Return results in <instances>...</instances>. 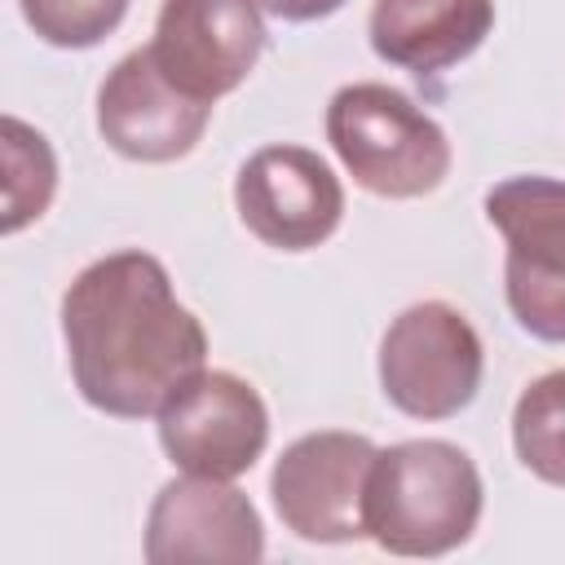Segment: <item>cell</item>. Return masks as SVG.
Masks as SVG:
<instances>
[{
    "instance_id": "obj_1",
    "label": "cell",
    "mask_w": 565,
    "mask_h": 565,
    "mask_svg": "<svg viewBox=\"0 0 565 565\" xmlns=\"http://www.w3.org/2000/svg\"><path fill=\"white\" fill-rule=\"evenodd\" d=\"M62 344L75 393L115 419H146L207 366V331L177 300L159 256L124 247L62 291Z\"/></svg>"
},
{
    "instance_id": "obj_2",
    "label": "cell",
    "mask_w": 565,
    "mask_h": 565,
    "mask_svg": "<svg viewBox=\"0 0 565 565\" xmlns=\"http://www.w3.org/2000/svg\"><path fill=\"white\" fill-rule=\"evenodd\" d=\"M486 486L472 455L441 437L375 450L366 477V539L393 556H446L481 521Z\"/></svg>"
},
{
    "instance_id": "obj_3",
    "label": "cell",
    "mask_w": 565,
    "mask_h": 565,
    "mask_svg": "<svg viewBox=\"0 0 565 565\" xmlns=\"http://www.w3.org/2000/svg\"><path fill=\"white\" fill-rule=\"evenodd\" d=\"M327 141L344 172L380 199H424L450 177V137L402 88L358 79L327 102Z\"/></svg>"
},
{
    "instance_id": "obj_4",
    "label": "cell",
    "mask_w": 565,
    "mask_h": 565,
    "mask_svg": "<svg viewBox=\"0 0 565 565\" xmlns=\"http://www.w3.org/2000/svg\"><path fill=\"white\" fill-rule=\"evenodd\" d=\"M486 221L503 234V296L516 327L565 344V181L508 177L486 190Z\"/></svg>"
},
{
    "instance_id": "obj_5",
    "label": "cell",
    "mask_w": 565,
    "mask_h": 565,
    "mask_svg": "<svg viewBox=\"0 0 565 565\" xmlns=\"http://www.w3.org/2000/svg\"><path fill=\"white\" fill-rule=\"evenodd\" d=\"M481 371V335L446 300L406 305L380 340V388L411 419H450L468 411Z\"/></svg>"
},
{
    "instance_id": "obj_6",
    "label": "cell",
    "mask_w": 565,
    "mask_h": 565,
    "mask_svg": "<svg viewBox=\"0 0 565 565\" xmlns=\"http://www.w3.org/2000/svg\"><path fill=\"white\" fill-rule=\"evenodd\" d=\"M375 441L349 428H322L296 437L269 472V499L278 521L305 543H358L366 539V477Z\"/></svg>"
},
{
    "instance_id": "obj_7",
    "label": "cell",
    "mask_w": 565,
    "mask_h": 565,
    "mask_svg": "<svg viewBox=\"0 0 565 565\" xmlns=\"http://www.w3.org/2000/svg\"><path fill=\"white\" fill-rule=\"evenodd\" d=\"M159 446L172 468L234 481L269 446V406L234 371H194L159 406Z\"/></svg>"
},
{
    "instance_id": "obj_8",
    "label": "cell",
    "mask_w": 565,
    "mask_h": 565,
    "mask_svg": "<svg viewBox=\"0 0 565 565\" xmlns=\"http://www.w3.org/2000/svg\"><path fill=\"white\" fill-rule=\"evenodd\" d=\"M260 13V0H163L146 49L168 84L216 106L265 53Z\"/></svg>"
},
{
    "instance_id": "obj_9",
    "label": "cell",
    "mask_w": 565,
    "mask_h": 565,
    "mask_svg": "<svg viewBox=\"0 0 565 565\" xmlns=\"http://www.w3.org/2000/svg\"><path fill=\"white\" fill-rule=\"evenodd\" d=\"M234 207L247 234L274 252H313L344 221V185L309 146H260L234 177Z\"/></svg>"
},
{
    "instance_id": "obj_10",
    "label": "cell",
    "mask_w": 565,
    "mask_h": 565,
    "mask_svg": "<svg viewBox=\"0 0 565 565\" xmlns=\"http://www.w3.org/2000/svg\"><path fill=\"white\" fill-rule=\"evenodd\" d=\"M265 556V525L256 503L221 477H172L146 512V561H230L256 565Z\"/></svg>"
},
{
    "instance_id": "obj_11",
    "label": "cell",
    "mask_w": 565,
    "mask_h": 565,
    "mask_svg": "<svg viewBox=\"0 0 565 565\" xmlns=\"http://www.w3.org/2000/svg\"><path fill=\"white\" fill-rule=\"evenodd\" d=\"M207 119L212 106L168 84L150 49L124 53L97 88V132L115 154L132 163L185 159L207 132Z\"/></svg>"
},
{
    "instance_id": "obj_12",
    "label": "cell",
    "mask_w": 565,
    "mask_h": 565,
    "mask_svg": "<svg viewBox=\"0 0 565 565\" xmlns=\"http://www.w3.org/2000/svg\"><path fill=\"white\" fill-rule=\"evenodd\" d=\"M494 26V0H375L366 13L371 53L415 79L472 57Z\"/></svg>"
},
{
    "instance_id": "obj_13",
    "label": "cell",
    "mask_w": 565,
    "mask_h": 565,
    "mask_svg": "<svg viewBox=\"0 0 565 565\" xmlns=\"http://www.w3.org/2000/svg\"><path fill=\"white\" fill-rule=\"evenodd\" d=\"M0 146H4V216L0 230L18 234L31 221H40L53 203L57 190V159L53 146L40 128H31L18 115H4L0 124Z\"/></svg>"
},
{
    "instance_id": "obj_14",
    "label": "cell",
    "mask_w": 565,
    "mask_h": 565,
    "mask_svg": "<svg viewBox=\"0 0 565 565\" xmlns=\"http://www.w3.org/2000/svg\"><path fill=\"white\" fill-rule=\"evenodd\" d=\"M512 450L525 472L565 490V366L521 388L512 406Z\"/></svg>"
},
{
    "instance_id": "obj_15",
    "label": "cell",
    "mask_w": 565,
    "mask_h": 565,
    "mask_svg": "<svg viewBox=\"0 0 565 565\" xmlns=\"http://www.w3.org/2000/svg\"><path fill=\"white\" fill-rule=\"evenodd\" d=\"M132 0H18L26 26L49 49H97L119 31Z\"/></svg>"
},
{
    "instance_id": "obj_16",
    "label": "cell",
    "mask_w": 565,
    "mask_h": 565,
    "mask_svg": "<svg viewBox=\"0 0 565 565\" xmlns=\"http://www.w3.org/2000/svg\"><path fill=\"white\" fill-rule=\"evenodd\" d=\"M344 4L349 0H260V9L278 22H318V18H331Z\"/></svg>"
}]
</instances>
